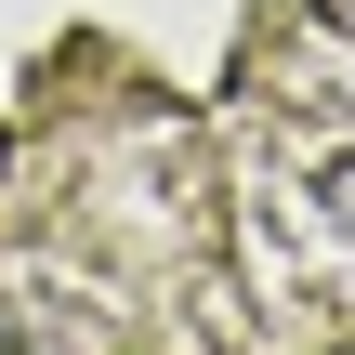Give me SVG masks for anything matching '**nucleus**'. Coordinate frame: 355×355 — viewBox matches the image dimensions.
<instances>
[{
  "label": "nucleus",
  "instance_id": "2",
  "mask_svg": "<svg viewBox=\"0 0 355 355\" xmlns=\"http://www.w3.org/2000/svg\"><path fill=\"white\" fill-rule=\"evenodd\" d=\"M343 13H355V0H343Z\"/></svg>",
  "mask_w": 355,
  "mask_h": 355
},
{
  "label": "nucleus",
  "instance_id": "1",
  "mask_svg": "<svg viewBox=\"0 0 355 355\" xmlns=\"http://www.w3.org/2000/svg\"><path fill=\"white\" fill-rule=\"evenodd\" d=\"M316 198H329V224H355V158H329V184H316Z\"/></svg>",
  "mask_w": 355,
  "mask_h": 355
}]
</instances>
